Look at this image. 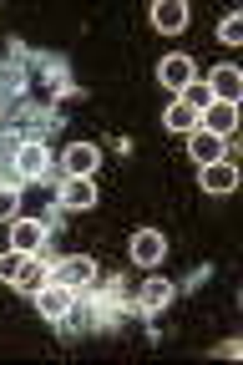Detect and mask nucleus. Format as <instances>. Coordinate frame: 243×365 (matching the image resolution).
<instances>
[{
  "instance_id": "nucleus-1",
  "label": "nucleus",
  "mask_w": 243,
  "mask_h": 365,
  "mask_svg": "<svg viewBox=\"0 0 243 365\" xmlns=\"http://www.w3.org/2000/svg\"><path fill=\"white\" fill-rule=\"evenodd\" d=\"M51 279L66 284V289H86V284H96V264H91L86 254H71V259L51 264Z\"/></svg>"
},
{
  "instance_id": "nucleus-2",
  "label": "nucleus",
  "mask_w": 243,
  "mask_h": 365,
  "mask_svg": "<svg viewBox=\"0 0 243 365\" xmlns=\"http://www.w3.org/2000/svg\"><path fill=\"white\" fill-rule=\"evenodd\" d=\"M71 304H76V289H66V284H56V279H46V284L36 289V309H41L46 319H66Z\"/></svg>"
},
{
  "instance_id": "nucleus-3",
  "label": "nucleus",
  "mask_w": 243,
  "mask_h": 365,
  "mask_svg": "<svg viewBox=\"0 0 243 365\" xmlns=\"http://www.w3.org/2000/svg\"><path fill=\"white\" fill-rule=\"evenodd\" d=\"M198 127L228 143V137H233V127H238V107H233V102H208V107L198 112Z\"/></svg>"
},
{
  "instance_id": "nucleus-4",
  "label": "nucleus",
  "mask_w": 243,
  "mask_h": 365,
  "mask_svg": "<svg viewBox=\"0 0 243 365\" xmlns=\"http://www.w3.org/2000/svg\"><path fill=\"white\" fill-rule=\"evenodd\" d=\"M203 86L213 91V102H233V107L243 102V71L238 66H213V76Z\"/></svg>"
},
{
  "instance_id": "nucleus-5",
  "label": "nucleus",
  "mask_w": 243,
  "mask_h": 365,
  "mask_svg": "<svg viewBox=\"0 0 243 365\" xmlns=\"http://www.w3.org/2000/svg\"><path fill=\"white\" fill-rule=\"evenodd\" d=\"M157 81H162L167 91H182V86L198 81V66H192V56H162V61H157Z\"/></svg>"
},
{
  "instance_id": "nucleus-6",
  "label": "nucleus",
  "mask_w": 243,
  "mask_h": 365,
  "mask_svg": "<svg viewBox=\"0 0 243 365\" xmlns=\"http://www.w3.org/2000/svg\"><path fill=\"white\" fill-rule=\"evenodd\" d=\"M162 254H167V239L157 234V228H137L132 234V264H162Z\"/></svg>"
},
{
  "instance_id": "nucleus-7",
  "label": "nucleus",
  "mask_w": 243,
  "mask_h": 365,
  "mask_svg": "<svg viewBox=\"0 0 243 365\" xmlns=\"http://www.w3.org/2000/svg\"><path fill=\"white\" fill-rule=\"evenodd\" d=\"M233 188H238V168H233L228 158H218V163H203V193L223 198V193H233Z\"/></svg>"
},
{
  "instance_id": "nucleus-8",
  "label": "nucleus",
  "mask_w": 243,
  "mask_h": 365,
  "mask_svg": "<svg viewBox=\"0 0 243 365\" xmlns=\"http://www.w3.org/2000/svg\"><path fill=\"white\" fill-rule=\"evenodd\" d=\"M187 0H157V6H152V26L162 31V36H177L182 26H187Z\"/></svg>"
},
{
  "instance_id": "nucleus-9",
  "label": "nucleus",
  "mask_w": 243,
  "mask_h": 365,
  "mask_svg": "<svg viewBox=\"0 0 243 365\" xmlns=\"http://www.w3.org/2000/svg\"><path fill=\"white\" fill-rule=\"evenodd\" d=\"M16 173H21V178H46V173H51V153H46V143H21Z\"/></svg>"
},
{
  "instance_id": "nucleus-10",
  "label": "nucleus",
  "mask_w": 243,
  "mask_h": 365,
  "mask_svg": "<svg viewBox=\"0 0 243 365\" xmlns=\"http://www.w3.org/2000/svg\"><path fill=\"white\" fill-rule=\"evenodd\" d=\"M61 163H66V178H91L96 163H102V153H96V143H71Z\"/></svg>"
},
{
  "instance_id": "nucleus-11",
  "label": "nucleus",
  "mask_w": 243,
  "mask_h": 365,
  "mask_svg": "<svg viewBox=\"0 0 243 365\" xmlns=\"http://www.w3.org/2000/svg\"><path fill=\"white\" fill-rule=\"evenodd\" d=\"M187 158L198 163V168H203V163H218V158H223V137H213V132H203V127H192V132H187Z\"/></svg>"
},
{
  "instance_id": "nucleus-12",
  "label": "nucleus",
  "mask_w": 243,
  "mask_h": 365,
  "mask_svg": "<svg viewBox=\"0 0 243 365\" xmlns=\"http://www.w3.org/2000/svg\"><path fill=\"white\" fill-rule=\"evenodd\" d=\"M41 244H46V228H41V218H16V223H11V249L36 254Z\"/></svg>"
},
{
  "instance_id": "nucleus-13",
  "label": "nucleus",
  "mask_w": 243,
  "mask_h": 365,
  "mask_svg": "<svg viewBox=\"0 0 243 365\" xmlns=\"http://www.w3.org/2000/svg\"><path fill=\"white\" fill-rule=\"evenodd\" d=\"M61 203L66 208H91L96 203V182L91 178H66L61 182Z\"/></svg>"
},
{
  "instance_id": "nucleus-14",
  "label": "nucleus",
  "mask_w": 243,
  "mask_h": 365,
  "mask_svg": "<svg viewBox=\"0 0 243 365\" xmlns=\"http://www.w3.org/2000/svg\"><path fill=\"white\" fill-rule=\"evenodd\" d=\"M162 127H167V132H182V137H187L192 127H198V107L177 97V102H172V107L162 112Z\"/></svg>"
},
{
  "instance_id": "nucleus-15",
  "label": "nucleus",
  "mask_w": 243,
  "mask_h": 365,
  "mask_svg": "<svg viewBox=\"0 0 243 365\" xmlns=\"http://www.w3.org/2000/svg\"><path fill=\"white\" fill-rule=\"evenodd\" d=\"M137 299H142V309H162V304L172 299V284H167V279H148Z\"/></svg>"
},
{
  "instance_id": "nucleus-16",
  "label": "nucleus",
  "mask_w": 243,
  "mask_h": 365,
  "mask_svg": "<svg viewBox=\"0 0 243 365\" xmlns=\"http://www.w3.org/2000/svg\"><path fill=\"white\" fill-rule=\"evenodd\" d=\"M46 279H51V269H41V259H26V269H21V279H16V284L36 294V289H41Z\"/></svg>"
},
{
  "instance_id": "nucleus-17",
  "label": "nucleus",
  "mask_w": 243,
  "mask_h": 365,
  "mask_svg": "<svg viewBox=\"0 0 243 365\" xmlns=\"http://www.w3.org/2000/svg\"><path fill=\"white\" fill-rule=\"evenodd\" d=\"M26 259H31V254H21V249L0 254V279H6V284H16V279H21V269H26Z\"/></svg>"
},
{
  "instance_id": "nucleus-18",
  "label": "nucleus",
  "mask_w": 243,
  "mask_h": 365,
  "mask_svg": "<svg viewBox=\"0 0 243 365\" xmlns=\"http://www.w3.org/2000/svg\"><path fill=\"white\" fill-rule=\"evenodd\" d=\"M218 41H223V46H238V41H243V16H223Z\"/></svg>"
},
{
  "instance_id": "nucleus-19",
  "label": "nucleus",
  "mask_w": 243,
  "mask_h": 365,
  "mask_svg": "<svg viewBox=\"0 0 243 365\" xmlns=\"http://www.w3.org/2000/svg\"><path fill=\"white\" fill-rule=\"evenodd\" d=\"M177 97H182V102H192V107H198V112H203V107L213 102V91H208L203 81H192V86H182V91H177Z\"/></svg>"
},
{
  "instance_id": "nucleus-20",
  "label": "nucleus",
  "mask_w": 243,
  "mask_h": 365,
  "mask_svg": "<svg viewBox=\"0 0 243 365\" xmlns=\"http://www.w3.org/2000/svg\"><path fill=\"white\" fill-rule=\"evenodd\" d=\"M16 208H21V193L6 182V188H0V218H16Z\"/></svg>"
},
{
  "instance_id": "nucleus-21",
  "label": "nucleus",
  "mask_w": 243,
  "mask_h": 365,
  "mask_svg": "<svg viewBox=\"0 0 243 365\" xmlns=\"http://www.w3.org/2000/svg\"><path fill=\"white\" fill-rule=\"evenodd\" d=\"M213 355H218V360H238L243 345H238V340H223V345H213Z\"/></svg>"
}]
</instances>
